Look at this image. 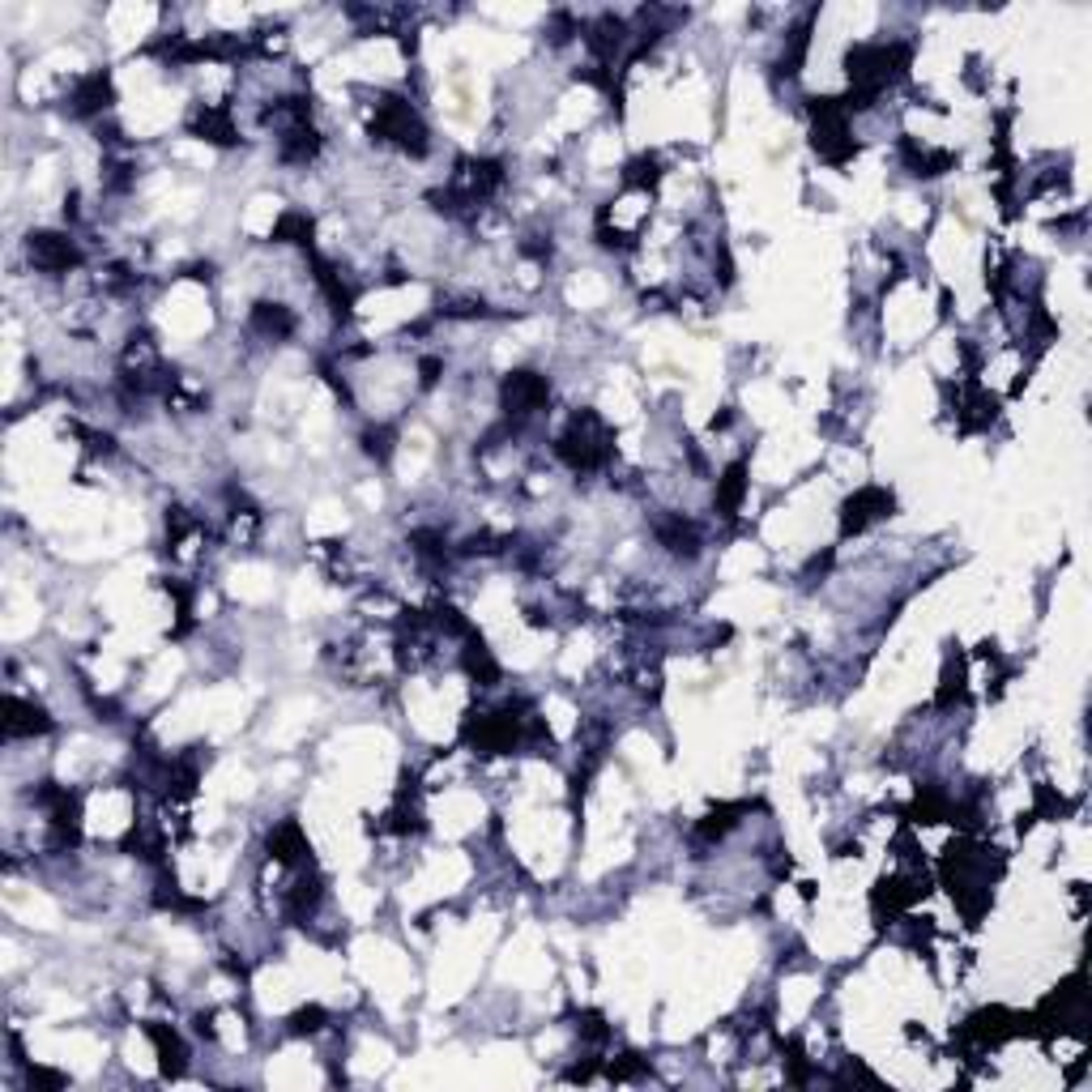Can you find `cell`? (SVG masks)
Masks as SVG:
<instances>
[{
  "instance_id": "21",
  "label": "cell",
  "mask_w": 1092,
  "mask_h": 1092,
  "mask_svg": "<svg viewBox=\"0 0 1092 1092\" xmlns=\"http://www.w3.org/2000/svg\"><path fill=\"white\" fill-rule=\"evenodd\" d=\"M321 1020H325L321 1007H299V1012L290 1016V1032H299V1037H303V1032H316V1028H321Z\"/></svg>"
},
{
  "instance_id": "22",
  "label": "cell",
  "mask_w": 1092,
  "mask_h": 1092,
  "mask_svg": "<svg viewBox=\"0 0 1092 1092\" xmlns=\"http://www.w3.org/2000/svg\"><path fill=\"white\" fill-rule=\"evenodd\" d=\"M628 184H657V158H636L628 167Z\"/></svg>"
},
{
  "instance_id": "25",
  "label": "cell",
  "mask_w": 1092,
  "mask_h": 1092,
  "mask_svg": "<svg viewBox=\"0 0 1092 1092\" xmlns=\"http://www.w3.org/2000/svg\"><path fill=\"white\" fill-rule=\"evenodd\" d=\"M368 453L384 461V457H389V431H368Z\"/></svg>"
},
{
  "instance_id": "16",
  "label": "cell",
  "mask_w": 1092,
  "mask_h": 1092,
  "mask_svg": "<svg viewBox=\"0 0 1092 1092\" xmlns=\"http://www.w3.org/2000/svg\"><path fill=\"white\" fill-rule=\"evenodd\" d=\"M321 896H325V892H321V879H312V884L303 879V884H295V892H290L286 913H290V918H312L316 905H321Z\"/></svg>"
},
{
  "instance_id": "5",
  "label": "cell",
  "mask_w": 1092,
  "mask_h": 1092,
  "mask_svg": "<svg viewBox=\"0 0 1092 1092\" xmlns=\"http://www.w3.org/2000/svg\"><path fill=\"white\" fill-rule=\"evenodd\" d=\"M26 256H30L34 269H43V274H68V269L81 261L77 243L61 231H34L26 240Z\"/></svg>"
},
{
  "instance_id": "14",
  "label": "cell",
  "mask_w": 1092,
  "mask_h": 1092,
  "mask_svg": "<svg viewBox=\"0 0 1092 1092\" xmlns=\"http://www.w3.org/2000/svg\"><path fill=\"white\" fill-rule=\"evenodd\" d=\"M252 328H261V333H269V337H290L295 333V316L282 308V303H256Z\"/></svg>"
},
{
  "instance_id": "1",
  "label": "cell",
  "mask_w": 1092,
  "mask_h": 1092,
  "mask_svg": "<svg viewBox=\"0 0 1092 1092\" xmlns=\"http://www.w3.org/2000/svg\"><path fill=\"white\" fill-rule=\"evenodd\" d=\"M845 68H850V99L845 103V111L850 108H871V99L884 86H892L900 73L909 68V47L905 43H858L850 56H845Z\"/></svg>"
},
{
  "instance_id": "19",
  "label": "cell",
  "mask_w": 1092,
  "mask_h": 1092,
  "mask_svg": "<svg viewBox=\"0 0 1092 1092\" xmlns=\"http://www.w3.org/2000/svg\"><path fill=\"white\" fill-rule=\"evenodd\" d=\"M738 811H743V807H721V811H713V815H704V824H700V837H709V841H718V837H725V832H730L734 824H738Z\"/></svg>"
},
{
  "instance_id": "12",
  "label": "cell",
  "mask_w": 1092,
  "mask_h": 1092,
  "mask_svg": "<svg viewBox=\"0 0 1092 1092\" xmlns=\"http://www.w3.org/2000/svg\"><path fill=\"white\" fill-rule=\"evenodd\" d=\"M743 496H747V465L734 461V465L718 478V512H721V516H734L738 503H743Z\"/></svg>"
},
{
  "instance_id": "18",
  "label": "cell",
  "mask_w": 1092,
  "mask_h": 1092,
  "mask_svg": "<svg viewBox=\"0 0 1092 1092\" xmlns=\"http://www.w3.org/2000/svg\"><path fill=\"white\" fill-rule=\"evenodd\" d=\"M274 240H282V243H308L312 240V218L308 214H286L274 227Z\"/></svg>"
},
{
  "instance_id": "27",
  "label": "cell",
  "mask_w": 1092,
  "mask_h": 1092,
  "mask_svg": "<svg viewBox=\"0 0 1092 1092\" xmlns=\"http://www.w3.org/2000/svg\"><path fill=\"white\" fill-rule=\"evenodd\" d=\"M436 375H440V363L436 359H422V384H436Z\"/></svg>"
},
{
  "instance_id": "3",
  "label": "cell",
  "mask_w": 1092,
  "mask_h": 1092,
  "mask_svg": "<svg viewBox=\"0 0 1092 1092\" xmlns=\"http://www.w3.org/2000/svg\"><path fill=\"white\" fill-rule=\"evenodd\" d=\"M371 133L402 146L406 154H427V128H422V120L406 99H384L371 115Z\"/></svg>"
},
{
  "instance_id": "4",
  "label": "cell",
  "mask_w": 1092,
  "mask_h": 1092,
  "mask_svg": "<svg viewBox=\"0 0 1092 1092\" xmlns=\"http://www.w3.org/2000/svg\"><path fill=\"white\" fill-rule=\"evenodd\" d=\"M465 738L474 743L483 756H496V751H512L516 743H521V718H516L512 709L503 713H487V718L469 721L465 725Z\"/></svg>"
},
{
  "instance_id": "17",
  "label": "cell",
  "mask_w": 1092,
  "mask_h": 1092,
  "mask_svg": "<svg viewBox=\"0 0 1092 1092\" xmlns=\"http://www.w3.org/2000/svg\"><path fill=\"white\" fill-rule=\"evenodd\" d=\"M465 671L474 675V678H478V683H483V687H491V683H496V678H500V666H496V657H491V653L483 649V644H469V649H465Z\"/></svg>"
},
{
  "instance_id": "13",
  "label": "cell",
  "mask_w": 1092,
  "mask_h": 1092,
  "mask_svg": "<svg viewBox=\"0 0 1092 1092\" xmlns=\"http://www.w3.org/2000/svg\"><path fill=\"white\" fill-rule=\"evenodd\" d=\"M146 1032H150V1041H154V1046H158V1063H162V1075H180V1071H184V1041L175 1037L171 1028H162V1025H150Z\"/></svg>"
},
{
  "instance_id": "7",
  "label": "cell",
  "mask_w": 1092,
  "mask_h": 1092,
  "mask_svg": "<svg viewBox=\"0 0 1092 1092\" xmlns=\"http://www.w3.org/2000/svg\"><path fill=\"white\" fill-rule=\"evenodd\" d=\"M546 397H550V384H546V375H538V371H512L508 380H503V410L516 415V418L543 410Z\"/></svg>"
},
{
  "instance_id": "8",
  "label": "cell",
  "mask_w": 1092,
  "mask_h": 1092,
  "mask_svg": "<svg viewBox=\"0 0 1092 1092\" xmlns=\"http://www.w3.org/2000/svg\"><path fill=\"white\" fill-rule=\"evenodd\" d=\"M9 738H34V734H47L52 730V718L30 700H18V696H5V718H0Z\"/></svg>"
},
{
  "instance_id": "10",
  "label": "cell",
  "mask_w": 1092,
  "mask_h": 1092,
  "mask_svg": "<svg viewBox=\"0 0 1092 1092\" xmlns=\"http://www.w3.org/2000/svg\"><path fill=\"white\" fill-rule=\"evenodd\" d=\"M111 103V77L108 73H86L73 86V111L77 115H94Z\"/></svg>"
},
{
  "instance_id": "9",
  "label": "cell",
  "mask_w": 1092,
  "mask_h": 1092,
  "mask_svg": "<svg viewBox=\"0 0 1092 1092\" xmlns=\"http://www.w3.org/2000/svg\"><path fill=\"white\" fill-rule=\"evenodd\" d=\"M657 543H662L671 555H683V559H696L700 555V530L683 516H666L657 521Z\"/></svg>"
},
{
  "instance_id": "26",
  "label": "cell",
  "mask_w": 1092,
  "mask_h": 1092,
  "mask_svg": "<svg viewBox=\"0 0 1092 1092\" xmlns=\"http://www.w3.org/2000/svg\"><path fill=\"white\" fill-rule=\"evenodd\" d=\"M30 1084H52V1088H61V1084H65V1075L43 1071V1067H30Z\"/></svg>"
},
{
  "instance_id": "6",
  "label": "cell",
  "mask_w": 1092,
  "mask_h": 1092,
  "mask_svg": "<svg viewBox=\"0 0 1092 1092\" xmlns=\"http://www.w3.org/2000/svg\"><path fill=\"white\" fill-rule=\"evenodd\" d=\"M888 512H892V491H884V487H862V491H853V496L845 500V508H841V530H845V534H862L866 525L884 521Z\"/></svg>"
},
{
  "instance_id": "15",
  "label": "cell",
  "mask_w": 1092,
  "mask_h": 1092,
  "mask_svg": "<svg viewBox=\"0 0 1092 1092\" xmlns=\"http://www.w3.org/2000/svg\"><path fill=\"white\" fill-rule=\"evenodd\" d=\"M316 150H321V137H316L308 124H295L286 137H282V158L286 162H308V158H316Z\"/></svg>"
},
{
  "instance_id": "24",
  "label": "cell",
  "mask_w": 1092,
  "mask_h": 1092,
  "mask_svg": "<svg viewBox=\"0 0 1092 1092\" xmlns=\"http://www.w3.org/2000/svg\"><path fill=\"white\" fill-rule=\"evenodd\" d=\"M577 1028H581L590 1041H606V1025H602V1016H597V1012L581 1016V1020H577Z\"/></svg>"
},
{
  "instance_id": "23",
  "label": "cell",
  "mask_w": 1092,
  "mask_h": 1092,
  "mask_svg": "<svg viewBox=\"0 0 1092 1092\" xmlns=\"http://www.w3.org/2000/svg\"><path fill=\"white\" fill-rule=\"evenodd\" d=\"M415 546H418V555H427V559L444 555V538L431 534V530H418V534H415Z\"/></svg>"
},
{
  "instance_id": "20",
  "label": "cell",
  "mask_w": 1092,
  "mask_h": 1092,
  "mask_svg": "<svg viewBox=\"0 0 1092 1092\" xmlns=\"http://www.w3.org/2000/svg\"><path fill=\"white\" fill-rule=\"evenodd\" d=\"M197 128L201 133H209V141H235V128H231V115L227 111H201V120H197Z\"/></svg>"
},
{
  "instance_id": "11",
  "label": "cell",
  "mask_w": 1092,
  "mask_h": 1092,
  "mask_svg": "<svg viewBox=\"0 0 1092 1092\" xmlns=\"http://www.w3.org/2000/svg\"><path fill=\"white\" fill-rule=\"evenodd\" d=\"M269 853H274L278 862H308V837L299 832L295 819H286V824H278L274 832H269Z\"/></svg>"
},
{
  "instance_id": "2",
  "label": "cell",
  "mask_w": 1092,
  "mask_h": 1092,
  "mask_svg": "<svg viewBox=\"0 0 1092 1092\" xmlns=\"http://www.w3.org/2000/svg\"><path fill=\"white\" fill-rule=\"evenodd\" d=\"M559 461L572 465V469H597L610 457V431L606 422L593 415V410H581V415H572L568 431L559 436L555 444Z\"/></svg>"
}]
</instances>
